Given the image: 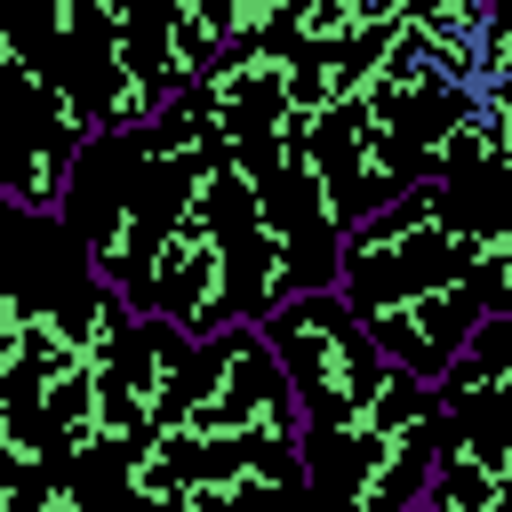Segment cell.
I'll return each instance as SVG.
<instances>
[{
	"instance_id": "obj_8",
	"label": "cell",
	"mask_w": 512,
	"mask_h": 512,
	"mask_svg": "<svg viewBox=\"0 0 512 512\" xmlns=\"http://www.w3.org/2000/svg\"><path fill=\"white\" fill-rule=\"evenodd\" d=\"M464 360H480L488 376H512V312L480 320V328H472V352H464Z\"/></svg>"
},
{
	"instance_id": "obj_7",
	"label": "cell",
	"mask_w": 512,
	"mask_h": 512,
	"mask_svg": "<svg viewBox=\"0 0 512 512\" xmlns=\"http://www.w3.org/2000/svg\"><path fill=\"white\" fill-rule=\"evenodd\" d=\"M472 288H480V304H488V320H496V312H512V240L480 256V272H472Z\"/></svg>"
},
{
	"instance_id": "obj_2",
	"label": "cell",
	"mask_w": 512,
	"mask_h": 512,
	"mask_svg": "<svg viewBox=\"0 0 512 512\" xmlns=\"http://www.w3.org/2000/svg\"><path fill=\"white\" fill-rule=\"evenodd\" d=\"M480 272V232L456 224L448 208V184H408L400 200H384L368 224L344 232V296L368 312V304H392L408 288H448L464 280L472 288Z\"/></svg>"
},
{
	"instance_id": "obj_3",
	"label": "cell",
	"mask_w": 512,
	"mask_h": 512,
	"mask_svg": "<svg viewBox=\"0 0 512 512\" xmlns=\"http://www.w3.org/2000/svg\"><path fill=\"white\" fill-rule=\"evenodd\" d=\"M264 344H272V360L288 368L304 424H360L368 400H376L384 376H392L384 352H376V336H368V320L352 312L344 288H304V296H288V304L264 320Z\"/></svg>"
},
{
	"instance_id": "obj_4",
	"label": "cell",
	"mask_w": 512,
	"mask_h": 512,
	"mask_svg": "<svg viewBox=\"0 0 512 512\" xmlns=\"http://www.w3.org/2000/svg\"><path fill=\"white\" fill-rule=\"evenodd\" d=\"M192 384H200V400H216V408L232 416V440H296V448H304V408H296V384H288V368L272 360L264 328L200 336Z\"/></svg>"
},
{
	"instance_id": "obj_1",
	"label": "cell",
	"mask_w": 512,
	"mask_h": 512,
	"mask_svg": "<svg viewBox=\"0 0 512 512\" xmlns=\"http://www.w3.org/2000/svg\"><path fill=\"white\" fill-rule=\"evenodd\" d=\"M216 152H224L216 128H208L184 96H168L160 120H144V128H128V136H88V144H80L56 216H64V232L80 240L88 272H96L104 288H120L136 312H152L160 240H168L176 208L208 184Z\"/></svg>"
},
{
	"instance_id": "obj_10",
	"label": "cell",
	"mask_w": 512,
	"mask_h": 512,
	"mask_svg": "<svg viewBox=\"0 0 512 512\" xmlns=\"http://www.w3.org/2000/svg\"><path fill=\"white\" fill-rule=\"evenodd\" d=\"M8 208H16V200H8V192H0V224H8Z\"/></svg>"
},
{
	"instance_id": "obj_6",
	"label": "cell",
	"mask_w": 512,
	"mask_h": 512,
	"mask_svg": "<svg viewBox=\"0 0 512 512\" xmlns=\"http://www.w3.org/2000/svg\"><path fill=\"white\" fill-rule=\"evenodd\" d=\"M424 504H432V512H496V504H504V480H496L472 448H456V440H448V448H440V464H432Z\"/></svg>"
},
{
	"instance_id": "obj_9",
	"label": "cell",
	"mask_w": 512,
	"mask_h": 512,
	"mask_svg": "<svg viewBox=\"0 0 512 512\" xmlns=\"http://www.w3.org/2000/svg\"><path fill=\"white\" fill-rule=\"evenodd\" d=\"M488 32H512V0H496V16H488Z\"/></svg>"
},
{
	"instance_id": "obj_5",
	"label": "cell",
	"mask_w": 512,
	"mask_h": 512,
	"mask_svg": "<svg viewBox=\"0 0 512 512\" xmlns=\"http://www.w3.org/2000/svg\"><path fill=\"white\" fill-rule=\"evenodd\" d=\"M352 312H360V304H352ZM360 320H368L384 368L440 384V376L472 352V328L488 320V304H480V288L448 280V288H408V296H392V304H368Z\"/></svg>"
}]
</instances>
